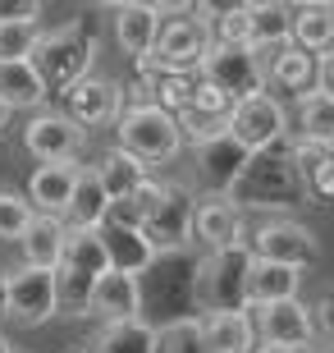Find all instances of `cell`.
I'll return each mask as SVG.
<instances>
[{
	"instance_id": "3",
	"label": "cell",
	"mask_w": 334,
	"mask_h": 353,
	"mask_svg": "<svg viewBox=\"0 0 334 353\" xmlns=\"http://www.w3.org/2000/svg\"><path fill=\"white\" fill-rule=\"evenodd\" d=\"M211 19H216V5H197V10L183 14V19H165V23H160V37H156V51L133 60V79L197 74L206 51H211Z\"/></svg>"
},
{
	"instance_id": "47",
	"label": "cell",
	"mask_w": 334,
	"mask_h": 353,
	"mask_svg": "<svg viewBox=\"0 0 334 353\" xmlns=\"http://www.w3.org/2000/svg\"><path fill=\"white\" fill-rule=\"evenodd\" d=\"M0 353H19V349H14V344L5 340V335H0Z\"/></svg>"
},
{
	"instance_id": "38",
	"label": "cell",
	"mask_w": 334,
	"mask_h": 353,
	"mask_svg": "<svg viewBox=\"0 0 334 353\" xmlns=\"http://www.w3.org/2000/svg\"><path fill=\"white\" fill-rule=\"evenodd\" d=\"M289 157H293V170L302 174V179H311V174L334 157V147L330 143H316V138H289Z\"/></svg>"
},
{
	"instance_id": "40",
	"label": "cell",
	"mask_w": 334,
	"mask_h": 353,
	"mask_svg": "<svg viewBox=\"0 0 334 353\" xmlns=\"http://www.w3.org/2000/svg\"><path fill=\"white\" fill-rule=\"evenodd\" d=\"M311 326H316V335H321V340L334 344V289H325L321 299L311 303Z\"/></svg>"
},
{
	"instance_id": "45",
	"label": "cell",
	"mask_w": 334,
	"mask_h": 353,
	"mask_svg": "<svg viewBox=\"0 0 334 353\" xmlns=\"http://www.w3.org/2000/svg\"><path fill=\"white\" fill-rule=\"evenodd\" d=\"M252 353H302V349H289V344H261L257 340V349H252Z\"/></svg>"
},
{
	"instance_id": "14",
	"label": "cell",
	"mask_w": 334,
	"mask_h": 353,
	"mask_svg": "<svg viewBox=\"0 0 334 353\" xmlns=\"http://www.w3.org/2000/svg\"><path fill=\"white\" fill-rule=\"evenodd\" d=\"M193 243H202L206 252L238 248L247 243V216L225 193H202L193 207Z\"/></svg>"
},
{
	"instance_id": "16",
	"label": "cell",
	"mask_w": 334,
	"mask_h": 353,
	"mask_svg": "<svg viewBox=\"0 0 334 353\" xmlns=\"http://www.w3.org/2000/svg\"><path fill=\"white\" fill-rule=\"evenodd\" d=\"M87 316L96 326H115V321H138L142 316V285L129 271H105L92 285Z\"/></svg>"
},
{
	"instance_id": "22",
	"label": "cell",
	"mask_w": 334,
	"mask_h": 353,
	"mask_svg": "<svg viewBox=\"0 0 334 353\" xmlns=\"http://www.w3.org/2000/svg\"><path fill=\"white\" fill-rule=\"evenodd\" d=\"M197 330H202L206 353H252L257 349V326H252L247 307L243 312H206V316H197Z\"/></svg>"
},
{
	"instance_id": "18",
	"label": "cell",
	"mask_w": 334,
	"mask_h": 353,
	"mask_svg": "<svg viewBox=\"0 0 334 353\" xmlns=\"http://www.w3.org/2000/svg\"><path fill=\"white\" fill-rule=\"evenodd\" d=\"M247 161H252V152H243L229 133H220L211 143L193 147V165H197V179L206 183V193H229V183L243 174Z\"/></svg>"
},
{
	"instance_id": "33",
	"label": "cell",
	"mask_w": 334,
	"mask_h": 353,
	"mask_svg": "<svg viewBox=\"0 0 334 353\" xmlns=\"http://www.w3.org/2000/svg\"><path fill=\"white\" fill-rule=\"evenodd\" d=\"M41 37H46L41 19H23V23H5V19H0V65L32 60V51H37Z\"/></svg>"
},
{
	"instance_id": "42",
	"label": "cell",
	"mask_w": 334,
	"mask_h": 353,
	"mask_svg": "<svg viewBox=\"0 0 334 353\" xmlns=\"http://www.w3.org/2000/svg\"><path fill=\"white\" fill-rule=\"evenodd\" d=\"M307 193H311V197H325V202H334V157L307 179Z\"/></svg>"
},
{
	"instance_id": "23",
	"label": "cell",
	"mask_w": 334,
	"mask_h": 353,
	"mask_svg": "<svg viewBox=\"0 0 334 353\" xmlns=\"http://www.w3.org/2000/svg\"><path fill=\"white\" fill-rule=\"evenodd\" d=\"M247 28H252V51H280L293 41V5L284 0H252L247 5Z\"/></svg>"
},
{
	"instance_id": "19",
	"label": "cell",
	"mask_w": 334,
	"mask_h": 353,
	"mask_svg": "<svg viewBox=\"0 0 334 353\" xmlns=\"http://www.w3.org/2000/svg\"><path fill=\"white\" fill-rule=\"evenodd\" d=\"M101 243H105V252H110V271L142 275L147 266L156 262V248L147 243L142 225L119 221V216H105V221H101Z\"/></svg>"
},
{
	"instance_id": "26",
	"label": "cell",
	"mask_w": 334,
	"mask_h": 353,
	"mask_svg": "<svg viewBox=\"0 0 334 353\" xmlns=\"http://www.w3.org/2000/svg\"><path fill=\"white\" fill-rule=\"evenodd\" d=\"M0 101L10 110H46L51 101V88L41 83V74L32 69V60H14V65H0Z\"/></svg>"
},
{
	"instance_id": "32",
	"label": "cell",
	"mask_w": 334,
	"mask_h": 353,
	"mask_svg": "<svg viewBox=\"0 0 334 353\" xmlns=\"http://www.w3.org/2000/svg\"><path fill=\"white\" fill-rule=\"evenodd\" d=\"M60 266H74V271L92 275V280L110 271V252L101 243V230H69L65 234V262Z\"/></svg>"
},
{
	"instance_id": "37",
	"label": "cell",
	"mask_w": 334,
	"mask_h": 353,
	"mask_svg": "<svg viewBox=\"0 0 334 353\" xmlns=\"http://www.w3.org/2000/svg\"><path fill=\"white\" fill-rule=\"evenodd\" d=\"M193 83H197V74H160L156 79V105L179 119L188 110V101H193Z\"/></svg>"
},
{
	"instance_id": "8",
	"label": "cell",
	"mask_w": 334,
	"mask_h": 353,
	"mask_svg": "<svg viewBox=\"0 0 334 353\" xmlns=\"http://www.w3.org/2000/svg\"><path fill=\"white\" fill-rule=\"evenodd\" d=\"M87 143H92V133L78 129L65 110H51V105L37 110V115L23 124V147L41 165H78L83 152H87Z\"/></svg>"
},
{
	"instance_id": "10",
	"label": "cell",
	"mask_w": 334,
	"mask_h": 353,
	"mask_svg": "<svg viewBox=\"0 0 334 353\" xmlns=\"http://www.w3.org/2000/svg\"><path fill=\"white\" fill-rule=\"evenodd\" d=\"M229 138L243 152H270L289 138V110L275 92H261V97H247V101H233L229 110Z\"/></svg>"
},
{
	"instance_id": "34",
	"label": "cell",
	"mask_w": 334,
	"mask_h": 353,
	"mask_svg": "<svg viewBox=\"0 0 334 353\" xmlns=\"http://www.w3.org/2000/svg\"><path fill=\"white\" fill-rule=\"evenodd\" d=\"M32 221H37V211L23 193H0V243H23Z\"/></svg>"
},
{
	"instance_id": "5",
	"label": "cell",
	"mask_w": 334,
	"mask_h": 353,
	"mask_svg": "<svg viewBox=\"0 0 334 353\" xmlns=\"http://www.w3.org/2000/svg\"><path fill=\"white\" fill-rule=\"evenodd\" d=\"M193 275H197V262L188 252H156V262L138 275L142 321L169 326L179 316H193Z\"/></svg>"
},
{
	"instance_id": "39",
	"label": "cell",
	"mask_w": 334,
	"mask_h": 353,
	"mask_svg": "<svg viewBox=\"0 0 334 353\" xmlns=\"http://www.w3.org/2000/svg\"><path fill=\"white\" fill-rule=\"evenodd\" d=\"M188 110H197V115H211V119H225V124H229L233 101H229V97H225V92L216 88V83L197 79V83H193V101H188Z\"/></svg>"
},
{
	"instance_id": "30",
	"label": "cell",
	"mask_w": 334,
	"mask_h": 353,
	"mask_svg": "<svg viewBox=\"0 0 334 353\" xmlns=\"http://www.w3.org/2000/svg\"><path fill=\"white\" fill-rule=\"evenodd\" d=\"M87 353H156V326L152 321H115V326H96L92 340L83 344Z\"/></svg>"
},
{
	"instance_id": "27",
	"label": "cell",
	"mask_w": 334,
	"mask_h": 353,
	"mask_svg": "<svg viewBox=\"0 0 334 353\" xmlns=\"http://www.w3.org/2000/svg\"><path fill=\"white\" fill-rule=\"evenodd\" d=\"M105 216H110V197H105V188H101V174H96V165H78L74 202H69L65 225H69V230H101Z\"/></svg>"
},
{
	"instance_id": "43",
	"label": "cell",
	"mask_w": 334,
	"mask_h": 353,
	"mask_svg": "<svg viewBox=\"0 0 334 353\" xmlns=\"http://www.w3.org/2000/svg\"><path fill=\"white\" fill-rule=\"evenodd\" d=\"M316 88H321L325 97H334V51L321 55V65H316Z\"/></svg>"
},
{
	"instance_id": "12",
	"label": "cell",
	"mask_w": 334,
	"mask_h": 353,
	"mask_svg": "<svg viewBox=\"0 0 334 353\" xmlns=\"http://www.w3.org/2000/svg\"><path fill=\"white\" fill-rule=\"evenodd\" d=\"M10 316L14 326H41L60 312V294H55V271H37V266H10Z\"/></svg>"
},
{
	"instance_id": "15",
	"label": "cell",
	"mask_w": 334,
	"mask_h": 353,
	"mask_svg": "<svg viewBox=\"0 0 334 353\" xmlns=\"http://www.w3.org/2000/svg\"><path fill=\"white\" fill-rule=\"evenodd\" d=\"M252 326H257L261 344H289V349H311L316 326H311V303L289 299V303H270V307H247Z\"/></svg>"
},
{
	"instance_id": "28",
	"label": "cell",
	"mask_w": 334,
	"mask_h": 353,
	"mask_svg": "<svg viewBox=\"0 0 334 353\" xmlns=\"http://www.w3.org/2000/svg\"><path fill=\"white\" fill-rule=\"evenodd\" d=\"M293 46L316 60L334 51V5H325V0L293 5Z\"/></svg>"
},
{
	"instance_id": "7",
	"label": "cell",
	"mask_w": 334,
	"mask_h": 353,
	"mask_svg": "<svg viewBox=\"0 0 334 353\" xmlns=\"http://www.w3.org/2000/svg\"><path fill=\"white\" fill-rule=\"evenodd\" d=\"M247 248H252L257 262H280V266H293V271H307V266L321 262V239H316V230H307L293 216H270V221H261L247 234Z\"/></svg>"
},
{
	"instance_id": "9",
	"label": "cell",
	"mask_w": 334,
	"mask_h": 353,
	"mask_svg": "<svg viewBox=\"0 0 334 353\" xmlns=\"http://www.w3.org/2000/svg\"><path fill=\"white\" fill-rule=\"evenodd\" d=\"M197 79L216 83L229 101H247V97L270 92L266 88V69H261V55L252 51V46H220V41H211V51H206Z\"/></svg>"
},
{
	"instance_id": "24",
	"label": "cell",
	"mask_w": 334,
	"mask_h": 353,
	"mask_svg": "<svg viewBox=\"0 0 334 353\" xmlns=\"http://www.w3.org/2000/svg\"><path fill=\"white\" fill-rule=\"evenodd\" d=\"M302 289V271L280 262H257L252 257V271H247V307H270V303H289L298 299Z\"/></svg>"
},
{
	"instance_id": "6",
	"label": "cell",
	"mask_w": 334,
	"mask_h": 353,
	"mask_svg": "<svg viewBox=\"0 0 334 353\" xmlns=\"http://www.w3.org/2000/svg\"><path fill=\"white\" fill-rule=\"evenodd\" d=\"M115 147H124L129 157H138L147 170L152 165H169L183 152L179 119L165 115L160 105H129L115 124Z\"/></svg>"
},
{
	"instance_id": "21",
	"label": "cell",
	"mask_w": 334,
	"mask_h": 353,
	"mask_svg": "<svg viewBox=\"0 0 334 353\" xmlns=\"http://www.w3.org/2000/svg\"><path fill=\"white\" fill-rule=\"evenodd\" d=\"M316 55L298 51L293 41L289 46H280V51H266L261 55V69H266V88H280V92H293V101L302 97V92L316 88Z\"/></svg>"
},
{
	"instance_id": "4",
	"label": "cell",
	"mask_w": 334,
	"mask_h": 353,
	"mask_svg": "<svg viewBox=\"0 0 334 353\" xmlns=\"http://www.w3.org/2000/svg\"><path fill=\"white\" fill-rule=\"evenodd\" d=\"M247 271H252V248H220L197 257L193 275V316L206 312H243L247 307Z\"/></svg>"
},
{
	"instance_id": "2",
	"label": "cell",
	"mask_w": 334,
	"mask_h": 353,
	"mask_svg": "<svg viewBox=\"0 0 334 353\" xmlns=\"http://www.w3.org/2000/svg\"><path fill=\"white\" fill-rule=\"evenodd\" d=\"M96 55H101V37L92 19H69V23L51 28L32 51V69L41 74V83L51 88V97L69 92L78 79L96 74Z\"/></svg>"
},
{
	"instance_id": "25",
	"label": "cell",
	"mask_w": 334,
	"mask_h": 353,
	"mask_svg": "<svg viewBox=\"0 0 334 353\" xmlns=\"http://www.w3.org/2000/svg\"><path fill=\"white\" fill-rule=\"evenodd\" d=\"M96 174H101V188H105V197H110V207L138 197V188L152 179V170H147L138 157H129L124 147H110V152L96 161Z\"/></svg>"
},
{
	"instance_id": "36",
	"label": "cell",
	"mask_w": 334,
	"mask_h": 353,
	"mask_svg": "<svg viewBox=\"0 0 334 353\" xmlns=\"http://www.w3.org/2000/svg\"><path fill=\"white\" fill-rule=\"evenodd\" d=\"M156 353H206L197 316H179L169 326H156Z\"/></svg>"
},
{
	"instance_id": "44",
	"label": "cell",
	"mask_w": 334,
	"mask_h": 353,
	"mask_svg": "<svg viewBox=\"0 0 334 353\" xmlns=\"http://www.w3.org/2000/svg\"><path fill=\"white\" fill-rule=\"evenodd\" d=\"M10 316V275L0 271V321Z\"/></svg>"
},
{
	"instance_id": "41",
	"label": "cell",
	"mask_w": 334,
	"mask_h": 353,
	"mask_svg": "<svg viewBox=\"0 0 334 353\" xmlns=\"http://www.w3.org/2000/svg\"><path fill=\"white\" fill-rule=\"evenodd\" d=\"M46 5L41 0H0V19L5 23H23V19H41Z\"/></svg>"
},
{
	"instance_id": "35",
	"label": "cell",
	"mask_w": 334,
	"mask_h": 353,
	"mask_svg": "<svg viewBox=\"0 0 334 353\" xmlns=\"http://www.w3.org/2000/svg\"><path fill=\"white\" fill-rule=\"evenodd\" d=\"M92 275L74 271V266H60L55 271V294H60V312L69 316H87V303H92Z\"/></svg>"
},
{
	"instance_id": "31",
	"label": "cell",
	"mask_w": 334,
	"mask_h": 353,
	"mask_svg": "<svg viewBox=\"0 0 334 353\" xmlns=\"http://www.w3.org/2000/svg\"><path fill=\"white\" fill-rule=\"evenodd\" d=\"M293 115H298L293 138H316V143L334 147V97H325L321 88H311L293 101Z\"/></svg>"
},
{
	"instance_id": "48",
	"label": "cell",
	"mask_w": 334,
	"mask_h": 353,
	"mask_svg": "<svg viewBox=\"0 0 334 353\" xmlns=\"http://www.w3.org/2000/svg\"><path fill=\"white\" fill-rule=\"evenodd\" d=\"M60 353H87V349H60Z\"/></svg>"
},
{
	"instance_id": "49",
	"label": "cell",
	"mask_w": 334,
	"mask_h": 353,
	"mask_svg": "<svg viewBox=\"0 0 334 353\" xmlns=\"http://www.w3.org/2000/svg\"><path fill=\"white\" fill-rule=\"evenodd\" d=\"M19 353H23V349H19Z\"/></svg>"
},
{
	"instance_id": "20",
	"label": "cell",
	"mask_w": 334,
	"mask_h": 353,
	"mask_svg": "<svg viewBox=\"0 0 334 353\" xmlns=\"http://www.w3.org/2000/svg\"><path fill=\"white\" fill-rule=\"evenodd\" d=\"M83 165V161H78ZM78 165H37L28 174V202L37 216H55L65 221L69 216V202H74V179H78Z\"/></svg>"
},
{
	"instance_id": "46",
	"label": "cell",
	"mask_w": 334,
	"mask_h": 353,
	"mask_svg": "<svg viewBox=\"0 0 334 353\" xmlns=\"http://www.w3.org/2000/svg\"><path fill=\"white\" fill-rule=\"evenodd\" d=\"M10 119H14V110H10V105H5V101H0V133L10 129Z\"/></svg>"
},
{
	"instance_id": "29",
	"label": "cell",
	"mask_w": 334,
	"mask_h": 353,
	"mask_svg": "<svg viewBox=\"0 0 334 353\" xmlns=\"http://www.w3.org/2000/svg\"><path fill=\"white\" fill-rule=\"evenodd\" d=\"M65 234L69 225L55 221V216H37L32 221V230L23 234V266H37V271H60V262H65Z\"/></svg>"
},
{
	"instance_id": "17",
	"label": "cell",
	"mask_w": 334,
	"mask_h": 353,
	"mask_svg": "<svg viewBox=\"0 0 334 353\" xmlns=\"http://www.w3.org/2000/svg\"><path fill=\"white\" fill-rule=\"evenodd\" d=\"M110 28H115V46L133 60L156 51V37H160V14L147 0H129V5H110Z\"/></svg>"
},
{
	"instance_id": "13",
	"label": "cell",
	"mask_w": 334,
	"mask_h": 353,
	"mask_svg": "<svg viewBox=\"0 0 334 353\" xmlns=\"http://www.w3.org/2000/svg\"><path fill=\"white\" fill-rule=\"evenodd\" d=\"M193 207H197V197L183 183H165L160 207L142 221L147 243L156 252H188V243H193Z\"/></svg>"
},
{
	"instance_id": "11",
	"label": "cell",
	"mask_w": 334,
	"mask_h": 353,
	"mask_svg": "<svg viewBox=\"0 0 334 353\" xmlns=\"http://www.w3.org/2000/svg\"><path fill=\"white\" fill-rule=\"evenodd\" d=\"M60 110L87 133L105 129V124H119V115H124V83L110 79V74H87L69 92H60Z\"/></svg>"
},
{
	"instance_id": "1",
	"label": "cell",
	"mask_w": 334,
	"mask_h": 353,
	"mask_svg": "<svg viewBox=\"0 0 334 353\" xmlns=\"http://www.w3.org/2000/svg\"><path fill=\"white\" fill-rule=\"evenodd\" d=\"M233 207L243 211H293L307 202V179L293 170V157H289V138L280 147H270V152H257V157L243 165V174L229 183V193H225Z\"/></svg>"
}]
</instances>
